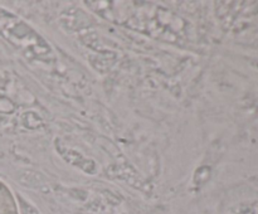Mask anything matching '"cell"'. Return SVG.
<instances>
[{
  "mask_svg": "<svg viewBox=\"0 0 258 214\" xmlns=\"http://www.w3.org/2000/svg\"><path fill=\"white\" fill-rule=\"evenodd\" d=\"M0 214H18L14 198L3 183H0Z\"/></svg>",
  "mask_w": 258,
  "mask_h": 214,
  "instance_id": "cell-1",
  "label": "cell"
}]
</instances>
